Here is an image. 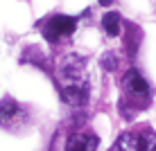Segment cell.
<instances>
[{"instance_id":"obj_1","label":"cell","mask_w":156,"mask_h":151,"mask_svg":"<svg viewBox=\"0 0 156 151\" xmlns=\"http://www.w3.org/2000/svg\"><path fill=\"white\" fill-rule=\"evenodd\" d=\"M57 81L66 104L82 106L88 97V72L86 61L77 54H66L57 63Z\"/></svg>"},{"instance_id":"obj_2","label":"cell","mask_w":156,"mask_h":151,"mask_svg":"<svg viewBox=\"0 0 156 151\" xmlns=\"http://www.w3.org/2000/svg\"><path fill=\"white\" fill-rule=\"evenodd\" d=\"M113 151H156V133L149 129L127 131L118 138Z\"/></svg>"},{"instance_id":"obj_3","label":"cell","mask_w":156,"mask_h":151,"mask_svg":"<svg viewBox=\"0 0 156 151\" xmlns=\"http://www.w3.org/2000/svg\"><path fill=\"white\" fill-rule=\"evenodd\" d=\"M122 90H125V95L129 99H133L140 108H143V104L149 101V84L140 77L138 70H129L125 74V79H122Z\"/></svg>"},{"instance_id":"obj_4","label":"cell","mask_w":156,"mask_h":151,"mask_svg":"<svg viewBox=\"0 0 156 151\" xmlns=\"http://www.w3.org/2000/svg\"><path fill=\"white\" fill-rule=\"evenodd\" d=\"M75 27H77V20L70 18V16H52L45 23V27H43V34H45L48 41L57 43V41L66 39V36H70Z\"/></svg>"},{"instance_id":"obj_5","label":"cell","mask_w":156,"mask_h":151,"mask_svg":"<svg viewBox=\"0 0 156 151\" xmlns=\"http://www.w3.org/2000/svg\"><path fill=\"white\" fill-rule=\"evenodd\" d=\"M98 149V138L93 133H75L68 138L66 151H95Z\"/></svg>"},{"instance_id":"obj_6","label":"cell","mask_w":156,"mask_h":151,"mask_svg":"<svg viewBox=\"0 0 156 151\" xmlns=\"http://www.w3.org/2000/svg\"><path fill=\"white\" fill-rule=\"evenodd\" d=\"M20 115V108L14 99H2L0 101V126H7L14 122V117Z\"/></svg>"},{"instance_id":"obj_7","label":"cell","mask_w":156,"mask_h":151,"mask_svg":"<svg viewBox=\"0 0 156 151\" xmlns=\"http://www.w3.org/2000/svg\"><path fill=\"white\" fill-rule=\"evenodd\" d=\"M102 27H104V32L109 36H118V34H120V16H118L115 12L104 14V18H102Z\"/></svg>"},{"instance_id":"obj_8","label":"cell","mask_w":156,"mask_h":151,"mask_svg":"<svg viewBox=\"0 0 156 151\" xmlns=\"http://www.w3.org/2000/svg\"><path fill=\"white\" fill-rule=\"evenodd\" d=\"M98 2H100V5H104V7H109V5L113 2V0H98Z\"/></svg>"}]
</instances>
